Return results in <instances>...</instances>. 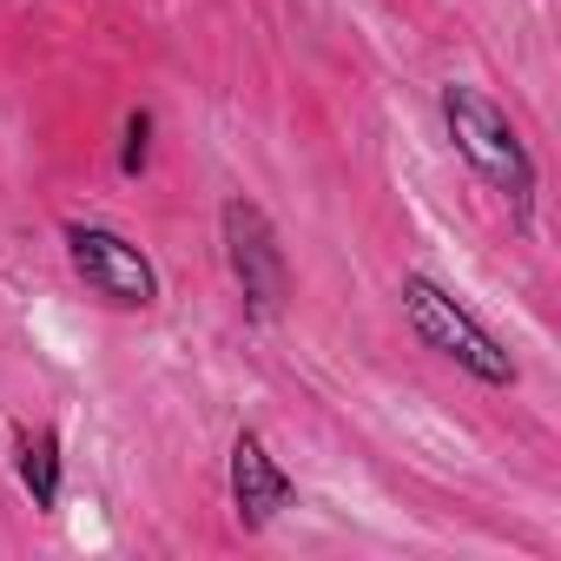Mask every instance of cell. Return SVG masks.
Masks as SVG:
<instances>
[{"instance_id": "6da1fadb", "label": "cell", "mask_w": 561, "mask_h": 561, "mask_svg": "<svg viewBox=\"0 0 561 561\" xmlns=\"http://www.w3.org/2000/svg\"><path fill=\"white\" fill-rule=\"evenodd\" d=\"M436 113H443V133H449L456 159L515 211V225H528V218H535V185H541V172H535V152H528L522 126H515L482 87H469V80H449V87L436 93Z\"/></svg>"}, {"instance_id": "7a4b0ae2", "label": "cell", "mask_w": 561, "mask_h": 561, "mask_svg": "<svg viewBox=\"0 0 561 561\" xmlns=\"http://www.w3.org/2000/svg\"><path fill=\"white\" fill-rule=\"evenodd\" d=\"M397 298H403V318H410V331L443 357V364H456L462 377H476L482 390H515L522 383V364L508 357V344L449 291V285H436L430 271H403V285H397Z\"/></svg>"}, {"instance_id": "3957f363", "label": "cell", "mask_w": 561, "mask_h": 561, "mask_svg": "<svg viewBox=\"0 0 561 561\" xmlns=\"http://www.w3.org/2000/svg\"><path fill=\"white\" fill-rule=\"evenodd\" d=\"M218 238H225V271L238 285L244 318L271 324L277 311H285V298H291V257H285V244H277V225L264 218L257 198L231 192L218 205Z\"/></svg>"}, {"instance_id": "277c9868", "label": "cell", "mask_w": 561, "mask_h": 561, "mask_svg": "<svg viewBox=\"0 0 561 561\" xmlns=\"http://www.w3.org/2000/svg\"><path fill=\"white\" fill-rule=\"evenodd\" d=\"M60 244H67V264L73 277L113 311H152L159 305V264L113 225H93V218H67L60 225Z\"/></svg>"}, {"instance_id": "5b68a950", "label": "cell", "mask_w": 561, "mask_h": 561, "mask_svg": "<svg viewBox=\"0 0 561 561\" xmlns=\"http://www.w3.org/2000/svg\"><path fill=\"white\" fill-rule=\"evenodd\" d=\"M225 482H231V515H238L244 535H264L277 515L298 502V482L277 469V456L264 449L257 430H238V436H231V469H225Z\"/></svg>"}, {"instance_id": "8992f818", "label": "cell", "mask_w": 561, "mask_h": 561, "mask_svg": "<svg viewBox=\"0 0 561 561\" xmlns=\"http://www.w3.org/2000/svg\"><path fill=\"white\" fill-rule=\"evenodd\" d=\"M14 476L34 495L41 515H60V489H67V456H60V430H14Z\"/></svg>"}, {"instance_id": "52a82bcc", "label": "cell", "mask_w": 561, "mask_h": 561, "mask_svg": "<svg viewBox=\"0 0 561 561\" xmlns=\"http://www.w3.org/2000/svg\"><path fill=\"white\" fill-rule=\"evenodd\" d=\"M152 165V113L146 106H133L126 113V126H119V172L126 179H139Z\"/></svg>"}]
</instances>
